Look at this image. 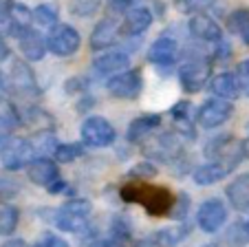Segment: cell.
Listing matches in <instances>:
<instances>
[{
  "label": "cell",
  "instance_id": "e0dca14e",
  "mask_svg": "<svg viewBox=\"0 0 249 247\" xmlns=\"http://www.w3.org/2000/svg\"><path fill=\"white\" fill-rule=\"evenodd\" d=\"M18 40H20V51H22V56L27 57L29 62H40L44 57V53H47V42H44L42 36L36 33L31 27L24 29L18 36Z\"/></svg>",
  "mask_w": 249,
  "mask_h": 247
},
{
  "label": "cell",
  "instance_id": "603a6c76",
  "mask_svg": "<svg viewBox=\"0 0 249 247\" xmlns=\"http://www.w3.org/2000/svg\"><path fill=\"white\" fill-rule=\"evenodd\" d=\"M210 89H212V93L221 99H234V97H238V93H240L236 75H231V73H221V75H216V77H212Z\"/></svg>",
  "mask_w": 249,
  "mask_h": 247
},
{
  "label": "cell",
  "instance_id": "4fadbf2b",
  "mask_svg": "<svg viewBox=\"0 0 249 247\" xmlns=\"http://www.w3.org/2000/svg\"><path fill=\"white\" fill-rule=\"evenodd\" d=\"M188 29L194 38H198L203 42H218V40H223L221 27H218V24L214 22V18H210V16H203V14L192 16L188 22Z\"/></svg>",
  "mask_w": 249,
  "mask_h": 247
},
{
  "label": "cell",
  "instance_id": "ac0fdd59",
  "mask_svg": "<svg viewBox=\"0 0 249 247\" xmlns=\"http://www.w3.org/2000/svg\"><path fill=\"white\" fill-rule=\"evenodd\" d=\"M225 194L234 210L249 212V174H238V177L225 188Z\"/></svg>",
  "mask_w": 249,
  "mask_h": 247
},
{
  "label": "cell",
  "instance_id": "b9f144b4",
  "mask_svg": "<svg viewBox=\"0 0 249 247\" xmlns=\"http://www.w3.org/2000/svg\"><path fill=\"white\" fill-rule=\"evenodd\" d=\"M243 150H245V157H249V137L243 141Z\"/></svg>",
  "mask_w": 249,
  "mask_h": 247
},
{
  "label": "cell",
  "instance_id": "f1b7e54d",
  "mask_svg": "<svg viewBox=\"0 0 249 247\" xmlns=\"http://www.w3.org/2000/svg\"><path fill=\"white\" fill-rule=\"evenodd\" d=\"M216 0H174V5L181 14H203L205 9H210Z\"/></svg>",
  "mask_w": 249,
  "mask_h": 247
},
{
  "label": "cell",
  "instance_id": "7a4b0ae2",
  "mask_svg": "<svg viewBox=\"0 0 249 247\" xmlns=\"http://www.w3.org/2000/svg\"><path fill=\"white\" fill-rule=\"evenodd\" d=\"M90 212L93 205L86 199H73L69 203H64L55 214V225L62 232H73V234H82L89 228L90 221Z\"/></svg>",
  "mask_w": 249,
  "mask_h": 247
},
{
  "label": "cell",
  "instance_id": "5bb4252c",
  "mask_svg": "<svg viewBox=\"0 0 249 247\" xmlns=\"http://www.w3.org/2000/svg\"><path fill=\"white\" fill-rule=\"evenodd\" d=\"M130 66V56L124 51H106L99 57H95L93 62V73L95 75H110V73H119V71Z\"/></svg>",
  "mask_w": 249,
  "mask_h": 247
},
{
  "label": "cell",
  "instance_id": "ab89813d",
  "mask_svg": "<svg viewBox=\"0 0 249 247\" xmlns=\"http://www.w3.org/2000/svg\"><path fill=\"white\" fill-rule=\"evenodd\" d=\"M47 188H49V192H51V194H62V192L69 190V186H66L64 181H60V179H55L53 183H49Z\"/></svg>",
  "mask_w": 249,
  "mask_h": 247
},
{
  "label": "cell",
  "instance_id": "83f0119b",
  "mask_svg": "<svg viewBox=\"0 0 249 247\" xmlns=\"http://www.w3.org/2000/svg\"><path fill=\"white\" fill-rule=\"evenodd\" d=\"M82 154H84V148L80 144H60L53 150V157L60 163H71V161H75V159H80Z\"/></svg>",
  "mask_w": 249,
  "mask_h": 247
},
{
  "label": "cell",
  "instance_id": "7402d4cb",
  "mask_svg": "<svg viewBox=\"0 0 249 247\" xmlns=\"http://www.w3.org/2000/svg\"><path fill=\"white\" fill-rule=\"evenodd\" d=\"M190 234V228L185 223H179L174 228H165L159 229V232L152 234V245H159V247H177L181 241H185Z\"/></svg>",
  "mask_w": 249,
  "mask_h": 247
},
{
  "label": "cell",
  "instance_id": "44dd1931",
  "mask_svg": "<svg viewBox=\"0 0 249 247\" xmlns=\"http://www.w3.org/2000/svg\"><path fill=\"white\" fill-rule=\"evenodd\" d=\"M230 174V170L218 161H210L205 166H198L196 170L192 172V179L196 186H212V183H218Z\"/></svg>",
  "mask_w": 249,
  "mask_h": 247
},
{
  "label": "cell",
  "instance_id": "8d00e7d4",
  "mask_svg": "<svg viewBox=\"0 0 249 247\" xmlns=\"http://www.w3.org/2000/svg\"><path fill=\"white\" fill-rule=\"evenodd\" d=\"M82 247H126V243H119L108 236V238H90Z\"/></svg>",
  "mask_w": 249,
  "mask_h": 247
},
{
  "label": "cell",
  "instance_id": "4dcf8cb0",
  "mask_svg": "<svg viewBox=\"0 0 249 247\" xmlns=\"http://www.w3.org/2000/svg\"><path fill=\"white\" fill-rule=\"evenodd\" d=\"M18 121H20V117L11 108H9V113H0V144L14 135V128L18 126Z\"/></svg>",
  "mask_w": 249,
  "mask_h": 247
},
{
  "label": "cell",
  "instance_id": "1f68e13d",
  "mask_svg": "<svg viewBox=\"0 0 249 247\" xmlns=\"http://www.w3.org/2000/svg\"><path fill=\"white\" fill-rule=\"evenodd\" d=\"M110 238L119 243H126L130 238V223L126 221V216H115L110 223Z\"/></svg>",
  "mask_w": 249,
  "mask_h": 247
},
{
  "label": "cell",
  "instance_id": "484cf974",
  "mask_svg": "<svg viewBox=\"0 0 249 247\" xmlns=\"http://www.w3.org/2000/svg\"><path fill=\"white\" fill-rule=\"evenodd\" d=\"M227 27L231 33L240 36L245 44H249V9H236L227 20Z\"/></svg>",
  "mask_w": 249,
  "mask_h": 247
},
{
  "label": "cell",
  "instance_id": "2e32d148",
  "mask_svg": "<svg viewBox=\"0 0 249 247\" xmlns=\"http://www.w3.org/2000/svg\"><path fill=\"white\" fill-rule=\"evenodd\" d=\"M124 16L126 18L122 22V33L126 36H139L152 24V11L148 7H135V9L130 7Z\"/></svg>",
  "mask_w": 249,
  "mask_h": 247
},
{
  "label": "cell",
  "instance_id": "836d02e7",
  "mask_svg": "<svg viewBox=\"0 0 249 247\" xmlns=\"http://www.w3.org/2000/svg\"><path fill=\"white\" fill-rule=\"evenodd\" d=\"M236 82H238V89L249 97V60H243L238 64V69H236Z\"/></svg>",
  "mask_w": 249,
  "mask_h": 247
},
{
  "label": "cell",
  "instance_id": "60d3db41",
  "mask_svg": "<svg viewBox=\"0 0 249 247\" xmlns=\"http://www.w3.org/2000/svg\"><path fill=\"white\" fill-rule=\"evenodd\" d=\"M2 247H29L22 238H9L7 243H2Z\"/></svg>",
  "mask_w": 249,
  "mask_h": 247
},
{
  "label": "cell",
  "instance_id": "9c48e42d",
  "mask_svg": "<svg viewBox=\"0 0 249 247\" xmlns=\"http://www.w3.org/2000/svg\"><path fill=\"white\" fill-rule=\"evenodd\" d=\"M210 79V64L201 60H190L179 69V82L185 93H198Z\"/></svg>",
  "mask_w": 249,
  "mask_h": 247
},
{
  "label": "cell",
  "instance_id": "5b68a950",
  "mask_svg": "<svg viewBox=\"0 0 249 247\" xmlns=\"http://www.w3.org/2000/svg\"><path fill=\"white\" fill-rule=\"evenodd\" d=\"M82 139L90 148H106L117 139V133H115V126L106 117L95 115L82 124Z\"/></svg>",
  "mask_w": 249,
  "mask_h": 247
},
{
  "label": "cell",
  "instance_id": "ba28073f",
  "mask_svg": "<svg viewBox=\"0 0 249 247\" xmlns=\"http://www.w3.org/2000/svg\"><path fill=\"white\" fill-rule=\"evenodd\" d=\"M234 113V106H231L227 99H207L196 113V121L198 126L203 128H216L223 126L227 119Z\"/></svg>",
  "mask_w": 249,
  "mask_h": 247
},
{
  "label": "cell",
  "instance_id": "d6a6232c",
  "mask_svg": "<svg viewBox=\"0 0 249 247\" xmlns=\"http://www.w3.org/2000/svg\"><path fill=\"white\" fill-rule=\"evenodd\" d=\"M18 192H20V186L14 177H9V174H0V201L11 199V196H16Z\"/></svg>",
  "mask_w": 249,
  "mask_h": 247
},
{
  "label": "cell",
  "instance_id": "d6986e66",
  "mask_svg": "<svg viewBox=\"0 0 249 247\" xmlns=\"http://www.w3.org/2000/svg\"><path fill=\"white\" fill-rule=\"evenodd\" d=\"M29 179L38 186H49L55 179H60V170L53 159H36L29 166Z\"/></svg>",
  "mask_w": 249,
  "mask_h": 247
},
{
  "label": "cell",
  "instance_id": "4316f807",
  "mask_svg": "<svg viewBox=\"0 0 249 247\" xmlns=\"http://www.w3.org/2000/svg\"><path fill=\"white\" fill-rule=\"evenodd\" d=\"M157 174H159V170H157V166L150 161H139L128 170V177H130L132 181H152Z\"/></svg>",
  "mask_w": 249,
  "mask_h": 247
},
{
  "label": "cell",
  "instance_id": "277c9868",
  "mask_svg": "<svg viewBox=\"0 0 249 247\" xmlns=\"http://www.w3.org/2000/svg\"><path fill=\"white\" fill-rule=\"evenodd\" d=\"M80 44H82V38L75 27H71V24H57V27H53L51 33H49L47 51H51L53 56H57V57H69L80 51Z\"/></svg>",
  "mask_w": 249,
  "mask_h": 247
},
{
  "label": "cell",
  "instance_id": "52a82bcc",
  "mask_svg": "<svg viewBox=\"0 0 249 247\" xmlns=\"http://www.w3.org/2000/svg\"><path fill=\"white\" fill-rule=\"evenodd\" d=\"M227 223V205L221 199H207L198 205L196 210V225L205 234H214Z\"/></svg>",
  "mask_w": 249,
  "mask_h": 247
},
{
  "label": "cell",
  "instance_id": "7bdbcfd3",
  "mask_svg": "<svg viewBox=\"0 0 249 247\" xmlns=\"http://www.w3.org/2000/svg\"><path fill=\"white\" fill-rule=\"evenodd\" d=\"M2 84H5V77H2V73H0V89H2Z\"/></svg>",
  "mask_w": 249,
  "mask_h": 247
},
{
  "label": "cell",
  "instance_id": "8992f818",
  "mask_svg": "<svg viewBox=\"0 0 249 247\" xmlns=\"http://www.w3.org/2000/svg\"><path fill=\"white\" fill-rule=\"evenodd\" d=\"M108 93L119 99H135L143 91V75L139 69H124L119 75L108 79Z\"/></svg>",
  "mask_w": 249,
  "mask_h": 247
},
{
  "label": "cell",
  "instance_id": "7c38bea8",
  "mask_svg": "<svg viewBox=\"0 0 249 247\" xmlns=\"http://www.w3.org/2000/svg\"><path fill=\"white\" fill-rule=\"evenodd\" d=\"M119 33V22L115 16L110 18H104L95 24L93 33H90V49L93 51H102V49H108L115 42V38Z\"/></svg>",
  "mask_w": 249,
  "mask_h": 247
},
{
  "label": "cell",
  "instance_id": "8fae6325",
  "mask_svg": "<svg viewBox=\"0 0 249 247\" xmlns=\"http://www.w3.org/2000/svg\"><path fill=\"white\" fill-rule=\"evenodd\" d=\"M181 135H172V133H165V135L152 139L150 144H146V152L155 159H163V161H172V159L179 157L181 152Z\"/></svg>",
  "mask_w": 249,
  "mask_h": 247
},
{
  "label": "cell",
  "instance_id": "74e56055",
  "mask_svg": "<svg viewBox=\"0 0 249 247\" xmlns=\"http://www.w3.org/2000/svg\"><path fill=\"white\" fill-rule=\"evenodd\" d=\"M132 7V0H108V11L113 16H124Z\"/></svg>",
  "mask_w": 249,
  "mask_h": 247
},
{
  "label": "cell",
  "instance_id": "9a60e30c",
  "mask_svg": "<svg viewBox=\"0 0 249 247\" xmlns=\"http://www.w3.org/2000/svg\"><path fill=\"white\" fill-rule=\"evenodd\" d=\"M11 86L16 89V93L24 95V97H33L38 93V82H36V75L29 69L24 62H16L14 69H11Z\"/></svg>",
  "mask_w": 249,
  "mask_h": 247
},
{
  "label": "cell",
  "instance_id": "e575fe53",
  "mask_svg": "<svg viewBox=\"0 0 249 247\" xmlns=\"http://www.w3.org/2000/svg\"><path fill=\"white\" fill-rule=\"evenodd\" d=\"M97 0H75V2H73V5H71V11H75L77 16H82V18H84V16H90L93 14L95 9H97Z\"/></svg>",
  "mask_w": 249,
  "mask_h": 247
},
{
  "label": "cell",
  "instance_id": "3957f363",
  "mask_svg": "<svg viewBox=\"0 0 249 247\" xmlns=\"http://www.w3.org/2000/svg\"><path fill=\"white\" fill-rule=\"evenodd\" d=\"M33 157H36V148L29 139H20V137L11 135L7 141L0 144V163H2V168L11 170V172L29 166Z\"/></svg>",
  "mask_w": 249,
  "mask_h": 247
},
{
  "label": "cell",
  "instance_id": "30bf717a",
  "mask_svg": "<svg viewBox=\"0 0 249 247\" xmlns=\"http://www.w3.org/2000/svg\"><path fill=\"white\" fill-rule=\"evenodd\" d=\"M177 57H179V44L168 36L155 40V42L150 44V49H148V60H150L152 64H157L159 69L161 66H163V69L165 66H172L174 62H177Z\"/></svg>",
  "mask_w": 249,
  "mask_h": 247
},
{
  "label": "cell",
  "instance_id": "ffe728a7",
  "mask_svg": "<svg viewBox=\"0 0 249 247\" xmlns=\"http://www.w3.org/2000/svg\"><path fill=\"white\" fill-rule=\"evenodd\" d=\"M159 126H161V115H141L135 121H130L126 137H128V141L148 139Z\"/></svg>",
  "mask_w": 249,
  "mask_h": 247
},
{
  "label": "cell",
  "instance_id": "f546056e",
  "mask_svg": "<svg viewBox=\"0 0 249 247\" xmlns=\"http://www.w3.org/2000/svg\"><path fill=\"white\" fill-rule=\"evenodd\" d=\"M31 14H33V20L38 24H44V27H53L57 22V7L53 5H40Z\"/></svg>",
  "mask_w": 249,
  "mask_h": 247
},
{
  "label": "cell",
  "instance_id": "6da1fadb",
  "mask_svg": "<svg viewBox=\"0 0 249 247\" xmlns=\"http://www.w3.org/2000/svg\"><path fill=\"white\" fill-rule=\"evenodd\" d=\"M122 199L126 203H137L150 216H170L177 203V194L163 186H150L148 181H132L122 188Z\"/></svg>",
  "mask_w": 249,
  "mask_h": 247
},
{
  "label": "cell",
  "instance_id": "ee69618b",
  "mask_svg": "<svg viewBox=\"0 0 249 247\" xmlns=\"http://www.w3.org/2000/svg\"><path fill=\"white\" fill-rule=\"evenodd\" d=\"M205 247H216V245H205Z\"/></svg>",
  "mask_w": 249,
  "mask_h": 247
},
{
  "label": "cell",
  "instance_id": "d590c367",
  "mask_svg": "<svg viewBox=\"0 0 249 247\" xmlns=\"http://www.w3.org/2000/svg\"><path fill=\"white\" fill-rule=\"evenodd\" d=\"M33 247H69V243H66L62 236H57V234H44L42 238L36 241Z\"/></svg>",
  "mask_w": 249,
  "mask_h": 247
},
{
  "label": "cell",
  "instance_id": "f35d334b",
  "mask_svg": "<svg viewBox=\"0 0 249 247\" xmlns=\"http://www.w3.org/2000/svg\"><path fill=\"white\" fill-rule=\"evenodd\" d=\"M170 113H172L174 121H179V119H190V102H179Z\"/></svg>",
  "mask_w": 249,
  "mask_h": 247
},
{
  "label": "cell",
  "instance_id": "cb8c5ba5",
  "mask_svg": "<svg viewBox=\"0 0 249 247\" xmlns=\"http://www.w3.org/2000/svg\"><path fill=\"white\" fill-rule=\"evenodd\" d=\"M225 243L230 247H245L249 245V216L234 221L225 234Z\"/></svg>",
  "mask_w": 249,
  "mask_h": 247
},
{
  "label": "cell",
  "instance_id": "d4e9b609",
  "mask_svg": "<svg viewBox=\"0 0 249 247\" xmlns=\"http://www.w3.org/2000/svg\"><path fill=\"white\" fill-rule=\"evenodd\" d=\"M20 210L16 205L0 203V236H11L18 228Z\"/></svg>",
  "mask_w": 249,
  "mask_h": 247
}]
</instances>
